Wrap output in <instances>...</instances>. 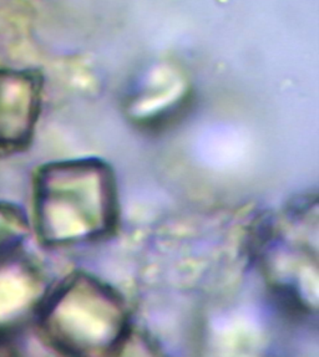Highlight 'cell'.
Instances as JSON below:
<instances>
[{"instance_id":"obj_1","label":"cell","mask_w":319,"mask_h":357,"mask_svg":"<svg viewBox=\"0 0 319 357\" xmlns=\"http://www.w3.org/2000/svg\"><path fill=\"white\" fill-rule=\"evenodd\" d=\"M34 211L38 236L50 247L106 238L119 219L114 171L98 158L47 163L35 177Z\"/></svg>"},{"instance_id":"obj_2","label":"cell","mask_w":319,"mask_h":357,"mask_svg":"<svg viewBox=\"0 0 319 357\" xmlns=\"http://www.w3.org/2000/svg\"><path fill=\"white\" fill-rule=\"evenodd\" d=\"M36 321L47 345L70 356L112 355L131 333L120 294L87 273H74L49 290Z\"/></svg>"},{"instance_id":"obj_3","label":"cell","mask_w":319,"mask_h":357,"mask_svg":"<svg viewBox=\"0 0 319 357\" xmlns=\"http://www.w3.org/2000/svg\"><path fill=\"white\" fill-rule=\"evenodd\" d=\"M317 196L302 197L261 227L257 260L273 294L303 315H316L319 301Z\"/></svg>"},{"instance_id":"obj_4","label":"cell","mask_w":319,"mask_h":357,"mask_svg":"<svg viewBox=\"0 0 319 357\" xmlns=\"http://www.w3.org/2000/svg\"><path fill=\"white\" fill-rule=\"evenodd\" d=\"M50 289L22 249L0 258V339L6 340L36 320Z\"/></svg>"},{"instance_id":"obj_5","label":"cell","mask_w":319,"mask_h":357,"mask_svg":"<svg viewBox=\"0 0 319 357\" xmlns=\"http://www.w3.org/2000/svg\"><path fill=\"white\" fill-rule=\"evenodd\" d=\"M43 79L33 70L0 69V153L24 150L40 115Z\"/></svg>"},{"instance_id":"obj_6","label":"cell","mask_w":319,"mask_h":357,"mask_svg":"<svg viewBox=\"0 0 319 357\" xmlns=\"http://www.w3.org/2000/svg\"><path fill=\"white\" fill-rule=\"evenodd\" d=\"M187 96V84L174 70H155L146 76L128 100L130 117L139 123L161 121L181 106Z\"/></svg>"},{"instance_id":"obj_7","label":"cell","mask_w":319,"mask_h":357,"mask_svg":"<svg viewBox=\"0 0 319 357\" xmlns=\"http://www.w3.org/2000/svg\"><path fill=\"white\" fill-rule=\"evenodd\" d=\"M29 231L23 209L12 203L0 202V258L22 249Z\"/></svg>"}]
</instances>
